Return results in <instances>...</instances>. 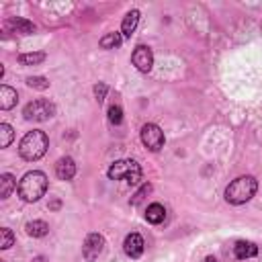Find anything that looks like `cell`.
Returning <instances> with one entry per match:
<instances>
[{
	"mask_svg": "<svg viewBox=\"0 0 262 262\" xmlns=\"http://www.w3.org/2000/svg\"><path fill=\"white\" fill-rule=\"evenodd\" d=\"M108 121L113 125H121L123 123V108H121V104H113L108 108Z\"/></svg>",
	"mask_w": 262,
	"mask_h": 262,
	"instance_id": "obj_23",
	"label": "cell"
},
{
	"mask_svg": "<svg viewBox=\"0 0 262 262\" xmlns=\"http://www.w3.org/2000/svg\"><path fill=\"white\" fill-rule=\"evenodd\" d=\"M14 188H18L16 186V180H14V176L12 174H2L0 176V199H8L10 196V192L14 190Z\"/></svg>",
	"mask_w": 262,
	"mask_h": 262,
	"instance_id": "obj_17",
	"label": "cell"
},
{
	"mask_svg": "<svg viewBox=\"0 0 262 262\" xmlns=\"http://www.w3.org/2000/svg\"><path fill=\"white\" fill-rule=\"evenodd\" d=\"M47 147H49V137L45 135V131L33 129V131H29V133L20 139V143H18V154H20V158L27 160V162H37L39 158L45 156Z\"/></svg>",
	"mask_w": 262,
	"mask_h": 262,
	"instance_id": "obj_2",
	"label": "cell"
},
{
	"mask_svg": "<svg viewBox=\"0 0 262 262\" xmlns=\"http://www.w3.org/2000/svg\"><path fill=\"white\" fill-rule=\"evenodd\" d=\"M149 192H151V184H149V182H145V184L135 192V196L131 199V205H139V203L145 199V194H149Z\"/></svg>",
	"mask_w": 262,
	"mask_h": 262,
	"instance_id": "obj_24",
	"label": "cell"
},
{
	"mask_svg": "<svg viewBox=\"0 0 262 262\" xmlns=\"http://www.w3.org/2000/svg\"><path fill=\"white\" fill-rule=\"evenodd\" d=\"M106 90H108V88H106V84H104V82H98V84L94 86V96H96V100H98V102H102V100H104Z\"/></svg>",
	"mask_w": 262,
	"mask_h": 262,
	"instance_id": "obj_25",
	"label": "cell"
},
{
	"mask_svg": "<svg viewBox=\"0 0 262 262\" xmlns=\"http://www.w3.org/2000/svg\"><path fill=\"white\" fill-rule=\"evenodd\" d=\"M111 180H127L129 184H137L141 180V166L135 160H117L106 170Z\"/></svg>",
	"mask_w": 262,
	"mask_h": 262,
	"instance_id": "obj_4",
	"label": "cell"
},
{
	"mask_svg": "<svg viewBox=\"0 0 262 262\" xmlns=\"http://www.w3.org/2000/svg\"><path fill=\"white\" fill-rule=\"evenodd\" d=\"M145 219H147L149 223H154V225L162 223V221L166 219V209H164V205L151 203V205L147 207V211H145Z\"/></svg>",
	"mask_w": 262,
	"mask_h": 262,
	"instance_id": "obj_15",
	"label": "cell"
},
{
	"mask_svg": "<svg viewBox=\"0 0 262 262\" xmlns=\"http://www.w3.org/2000/svg\"><path fill=\"white\" fill-rule=\"evenodd\" d=\"M25 229H27V233H29L31 237H43V235L49 233V225H47L45 221H41V219L29 221V223L25 225Z\"/></svg>",
	"mask_w": 262,
	"mask_h": 262,
	"instance_id": "obj_16",
	"label": "cell"
},
{
	"mask_svg": "<svg viewBox=\"0 0 262 262\" xmlns=\"http://www.w3.org/2000/svg\"><path fill=\"white\" fill-rule=\"evenodd\" d=\"M6 27H8L10 31H14V33H20V35H33V33L37 31V27H35L31 20L20 18V16L8 18V20H6Z\"/></svg>",
	"mask_w": 262,
	"mask_h": 262,
	"instance_id": "obj_12",
	"label": "cell"
},
{
	"mask_svg": "<svg viewBox=\"0 0 262 262\" xmlns=\"http://www.w3.org/2000/svg\"><path fill=\"white\" fill-rule=\"evenodd\" d=\"M18 102V94L14 88L10 86H0V108L2 111H10L12 106H16Z\"/></svg>",
	"mask_w": 262,
	"mask_h": 262,
	"instance_id": "obj_14",
	"label": "cell"
},
{
	"mask_svg": "<svg viewBox=\"0 0 262 262\" xmlns=\"http://www.w3.org/2000/svg\"><path fill=\"white\" fill-rule=\"evenodd\" d=\"M14 137V131L8 123H0V147H8Z\"/></svg>",
	"mask_w": 262,
	"mask_h": 262,
	"instance_id": "obj_20",
	"label": "cell"
},
{
	"mask_svg": "<svg viewBox=\"0 0 262 262\" xmlns=\"http://www.w3.org/2000/svg\"><path fill=\"white\" fill-rule=\"evenodd\" d=\"M27 86H31L35 90H47L49 88V80L45 76H31V78H27Z\"/></svg>",
	"mask_w": 262,
	"mask_h": 262,
	"instance_id": "obj_21",
	"label": "cell"
},
{
	"mask_svg": "<svg viewBox=\"0 0 262 262\" xmlns=\"http://www.w3.org/2000/svg\"><path fill=\"white\" fill-rule=\"evenodd\" d=\"M233 254L237 260H246V258H254L258 254V246L254 242H246V239H239L235 246H233Z\"/></svg>",
	"mask_w": 262,
	"mask_h": 262,
	"instance_id": "obj_13",
	"label": "cell"
},
{
	"mask_svg": "<svg viewBox=\"0 0 262 262\" xmlns=\"http://www.w3.org/2000/svg\"><path fill=\"white\" fill-rule=\"evenodd\" d=\"M55 115V104L51 100H45V98H37V100H31L25 108H23V117L27 121H47Z\"/></svg>",
	"mask_w": 262,
	"mask_h": 262,
	"instance_id": "obj_5",
	"label": "cell"
},
{
	"mask_svg": "<svg viewBox=\"0 0 262 262\" xmlns=\"http://www.w3.org/2000/svg\"><path fill=\"white\" fill-rule=\"evenodd\" d=\"M12 244H14V233L8 227H2L0 229V248L2 250H8Z\"/></svg>",
	"mask_w": 262,
	"mask_h": 262,
	"instance_id": "obj_22",
	"label": "cell"
},
{
	"mask_svg": "<svg viewBox=\"0 0 262 262\" xmlns=\"http://www.w3.org/2000/svg\"><path fill=\"white\" fill-rule=\"evenodd\" d=\"M143 248H145V244H143V237L139 233H129L123 242V250L129 258H139L143 254Z\"/></svg>",
	"mask_w": 262,
	"mask_h": 262,
	"instance_id": "obj_9",
	"label": "cell"
},
{
	"mask_svg": "<svg viewBox=\"0 0 262 262\" xmlns=\"http://www.w3.org/2000/svg\"><path fill=\"white\" fill-rule=\"evenodd\" d=\"M141 143L149 149V151H158L164 145V131L156 125V123H145L141 127Z\"/></svg>",
	"mask_w": 262,
	"mask_h": 262,
	"instance_id": "obj_6",
	"label": "cell"
},
{
	"mask_svg": "<svg viewBox=\"0 0 262 262\" xmlns=\"http://www.w3.org/2000/svg\"><path fill=\"white\" fill-rule=\"evenodd\" d=\"M258 190V180L250 174L246 176H237L235 180H231L225 188V201L229 205H244L248 203Z\"/></svg>",
	"mask_w": 262,
	"mask_h": 262,
	"instance_id": "obj_3",
	"label": "cell"
},
{
	"mask_svg": "<svg viewBox=\"0 0 262 262\" xmlns=\"http://www.w3.org/2000/svg\"><path fill=\"white\" fill-rule=\"evenodd\" d=\"M137 23H139V10H129L127 14H125V18H123V23H121V35H123V39H129L133 33H135V29H137Z\"/></svg>",
	"mask_w": 262,
	"mask_h": 262,
	"instance_id": "obj_11",
	"label": "cell"
},
{
	"mask_svg": "<svg viewBox=\"0 0 262 262\" xmlns=\"http://www.w3.org/2000/svg\"><path fill=\"white\" fill-rule=\"evenodd\" d=\"M45 59V53L43 51H35V53H20L18 55V63L23 66H37Z\"/></svg>",
	"mask_w": 262,
	"mask_h": 262,
	"instance_id": "obj_19",
	"label": "cell"
},
{
	"mask_svg": "<svg viewBox=\"0 0 262 262\" xmlns=\"http://www.w3.org/2000/svg\"><path fill=\"white\" fill-rule=\"evenodd\" d=\"M31 262H49V260H47L45 256H35V258L31 260Z\"/></svg>",
	"mask_w": 262,
	"mask_h": 262,
	"instance_id": "obj_26",
	"label": "cell"
},
{
	"mask_svg": "<svg viewBox=\"0 0 262 262\" xmlns=\"http://www.w3.org/2000/svg\"><path fill=\"white\" fill-rule=\"evenodd\" d=\"M205 262H217V260H215L213 256H207V258H205Z\"/></svg>",
	"mask_w": 262,
	"mask_h": 262,
	"instance_id": "obj_27",
	"label": "cell"
},
{
	"mask_svg": "<svg viewBox=\"0 0 262 262\" xmlns=\"http://www.w3.org/2000/svg\"><path fill=\"white\" fill-rule=\"evenodd\" d=\"M104 250V237L100 233H88L86 239H84V246H82V254L88 262H94Z\"/></svg>",
	"mask_w": 262,
	"mask_h": 262,
	"instance_id": "obj_7",
	"label": "cell"
},
{
	"mask_svg": "<svg viewBox=\"0 0 262 262\" xmlns=\"http://www.w3.org/2000/svg\"><path fill=\"white\" fill-rule=\"evenodd\" d=\"M49 180L41 170H31L18 180V196L25 203H37L47 192Z\"/></svg>",
	"mask_w": 262,
	"mask_h": 262,
	"instance_id": "obj_1",
	"label": "cell"
},
{
	"mask_svg": "<svg viewBox=\"0 0 262 262\" xmlns=\"http://www.w3.org/2000/svg\"><path fill=\"white\" fill-rule=\"evenodd\" d=\"M123 43V35L121 33H106L102 39H100V47L102 49H117L119 45Z\"/></svg>",
	"mask_w": 262,
	"mask_h": 262,
	"instance_id": "obj_18",
	"label": "cell"
},
{
	"mask_svg": "<svg viewBox=\"0 0 262 262\" xmlns=\"http://www.w3.org/2000/svg\"><path fill=\"white\" fill-rule=\"evenodd\" d=\"M55 176L59 180H72L76 176V162L70 156H63L55 164Z\"/></svg>",
	"mask_w": 262,
	"mask_h": 262,
	"instance_id": "obj_10",
	"label": "cell"
},
{
	"mask_svg": "<svg viewBox=\"0 0 262 262\" xmlns=\"http://www.w3.org/2000/svg\"><path fill=\"white\" fill-rule=\"evenodd\" d=\"M131 61H133V66H135L139 72L147 74V72L151 70V66H154V53H151L149 47L137 45V47L133 49V53H131Z\"/></svg>",
	"mask_w": 262,
	"mask_h": 262,
	"instance_id": "obj_8",
	"label": "cell"
}]
</instances>
